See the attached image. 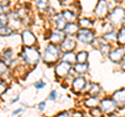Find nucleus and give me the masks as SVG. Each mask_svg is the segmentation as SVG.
<instances>
[{
	"mask_svg": "<svg viewBox=\"0 0 125 117\" xmlns=\"http://www.w3.org/2000/svg\"><path fill=\"white\" fill-rule=\"evenodd\" d=\"M75 61H76V56L72 51L66 52V53H64V56H62V62H65V63L72 65V64L75 63Z\"/></svg>",
	"mask_w": 125,
	"mask_h": 117,
	"instance_id": "nucleus-16",
	"label": "nucleus"
},
{
	"mask_svg": "<svg viewBox=\"0 0 125 117\" xmlns=\"http://www.w3.org/2000/svg\"><path fill=\"white\" fill-rule=\"evenodd\" d=\"M22 58L27 64L29 65H36L40 61V53L37 49H33L31 47H24L22 49Z\"/></svg>",
	"mask_w": 125,
	"mask_h": 117,
	"instance_id": "nucleus-1",
	"label": "nucleus"
},
{
	"mask_svg": "<svg viewBox=\"0 0 125 117\" xmlns=\"http://www.w3.org/2000/svg\"><path fill=\"white\" fill-rule=\"evenodd\" d=\"M7 71V65L3 61H0V74H4Z\"/></svg>",
	"mask_w": 125,
	"mask_h": 117,
	"instance_id": "nucleus-32",
	"label": "nucleus"
},
{
	"mask_svg": "<svg viewBox=\"0 0 125 117\" xmlns=\"http://www.w3.org/2000/svg\"><path fill=\"white\" fill-rule=\"evenodd\" d=\"M22 112H23L22 109H18L17 111H15V112L13 113V115H18V114H20V113H22Z\"/></svg>",
	"mask_w": 125,
	"mask_h": 117,
	"instance_id": "nucleus-40",
	"label": "nucleus"
},
{
	"mask_svg": "<svg viewBox=\"0 0 125 117\" xmlns=\"http://www.w3.org/2000/svg\"><path fill=\"white\" fill-rule=\"evenodd\" d=\"M46 86V84L45 83H43L42 81H40V82H38V83L36 84V87L38 88V89H42V88H44Z\"/></svg>",
	"mask_w": 125,
	"mask_h": 117,
	"instance_id": "nucleus-35",
	"label": "nucleus"
},
{
	"mask_svg": "<svg viewBox=\"0 0 125 117\" xmlns=\"http://www.w3.org/2000/svg\"><path fill=\"white\" fill-rule=\"evenodd\" d=\"M74 70L75 72L79 73V74H83L89 70V65L85 63V64H76L74 66Z\"/></svg>",
	"mask_w": 125,
	"mask_h": 117,
	"instance_id": "nucleus-21",
	"label": "nucleus"
},
{
	"mask_svg": "<svg viewBox=\"0 0 125 117\" xmlns=\"http://www.w3.org/2000/svg\"><path fill=\"white\" fill-rule=\"evenodd\" d=\"M112 99L115 101L116 106L124 107L125 106V89H121V90L116 91L113 94Z\"/></svg>",
	"mask_w": 125,
	"mask_h": 117,
	"instance_id": "nucleus-8",
	"label": "nucleus"
},
{
	"mask_svg": "<svg viewBox=\"0 0 125 117\" xmlns=\"http://www.w3.org/2000/svg\"><path fill=\"white\" fill-rule=\"evenodd\" d=\"M125 56V50L124 48H117L115 50L109 52V58H111L112 62H121L123 60V58Z\"/></svg>",
	"mask_w": 125,
	"mask_h": 117,
	"instance_id": "nucleus-10",
	"label": "nucleus"
},
{
	"mask_svg": "<svg viewBox=\"0 0 125 117\" xmlns=\"http://www.w3.org/2000/svg\"><path fill=\"white\" fill-rule=\"evenodd\" d=\"M5 10H7V6H6V5H3V4H1V3H0V15H1V14H4Z\"/></svg>",
	"mask_w": 125,
	"mask_h": 117,
	"instance_id": "nucleus-36",
	"label": "nucleus"
},
{
	"mask_svg": "<svg viewBox=\"0 0 125 117\" xmlns=\"http://www.w3.org/2000/svg\"><path fill=\"white\" fill-rule=\"evenodd\" d=\"M108 117H118V116H116V115H109Z\"/></svg>",
	"mask_w": 125,
	"mask_h": 117,
	"instance_id": "nucleus-41",
	"label": "nucleus"
},
{
	"mask_svg": "<svg viewBox=\"0 0 125 117\" xmlns=\"http://www.w3.org/2000/svg\"><path fill=\"white\" fill-rule=\"evenodd\" d=\"M78 24L80 25L81 28H84V29H89L93 26V21L90 20L88 18H81L78 20Z\"/></svg>",
	"mask_w": 125,
	"mask_h": 117,
	"instance_id": "nucleus-19",
	"label": "nucleus"
},
{
	"mask_svg": "<svg viewBox=\"0 0 125 117\" xmlns=\"http://www.w3.org/2000/svg\"><path fill=\"white\" fill-rule=\"evenodd\" d=\"M100 107H101V111L104 113H113L116 110L117 106L113 99L105 98L100 103Z\"/></svg>",
	"mask_w": 125,
	"mask_h": 117,
	"instance_id": "nucleus-7",
	"label": "nucleus"
},
{
	"mask_svg": "<svg viewBox=\"0 0 125 117\" xmlns=\"http://www.w3.org/2000/svg\"><path fill=\"white\" fill-rule=\"evenodd\" d=\"M9 22H10L13 24V27H19L21 23V19L19 17V15L17 13H10L9 15Z\"/></svg>",
	"mask_w": 125,
	"mask_h": 117,
	"instance_id": "nucleus-15",
	"label": "nucleus"
},
{
	"mask_svg": "<svg viewBox=\"0 0 125 117\" xmlns=\"http://www.w3.org/2000/svg\"><path fill=\"white\" fill-rule=\"evenodd\" d=\"M77 40L83 44H92L95 40V36L92 30L80 28L77 32Z\"/></svg>",
	"mask_w": 125,
	"mask_h": 117,
	"instance_id": "nucleus-3",
	"label": "nucleus"
},
{
	"mask_svg": "<svg viewBox=\"0 0 125 117\" xmlns=\"http://www.w3.org/2000/svg\"><path fill=\"white\" fill-rule=\"evenodd\" d=\"M54 20H55V25H56L58 30L64 29L65 27H66V25H67V22H66L65 19L62 17V15H56L55 18H54Z\"/></svg>",
	"mask_w": 125,
	"mask_h": 117,
	"instance_id": "nucleus-17",
	"label": "nucleus"
},
{
	"mask_svg": "<svg viewBox=\"0 0 125 117\" xmlns=\"http://www.w3.org/2000/svg\"><path fill=\"white\" fill-rule=\"evenodd\" d=\"M22 41L23 44L25 45V47H31L36 44L37 39L33 36V34L29 32V30H24L22 33Z\"/></svg>",
	"mask_w": 125,
	"mask_h": 117,
	"instance_id": "nucleus-5",
	"label": "nucleus"
},
{
	"mask_svg": "<svg viewBox=\"0 0 125 117\" xmlns=\"http://www.w3.org/2000/svg\"><path fill=\"white\" fill-rule=\"evenodd\" d=\"M89 54L87 51H80L76 54V61L78 62V64H85L87 63Z\"/></svg>",
	"mask_w": 125,
	"mask_h": 117,
	"instance_id": "nucleus-20",
	"label": "nucleus"
},
{
	"mask_svg": "<svg viewBox=\"0 0 125 117\" xmlns=\"http://www.w3.org/2000/svg\"><path fill=\"white\" fill-rule=\"evenodd\" d=\"M56 91H52L51 93H50V99H52V100H55L56 99Z\"/></svg>",
	"mask_w": 125,
	"mask_h": 117,
	"instance_id": "nucleus-37",
	"label": "nucleus"
},
{
	"mask_svg": "<svg viewBox=\"0 0 125 117\" xmlns=\"http://www.w3.org/2000/svg\"><path fill=\"white\" fill-rule=\"evenodd\" d=\"M3 62L7 65V64H10V63H13L11 62V60H13V57H14V53L11 50H6V51L3 52Z\"/></svg>",
	"mask_w": 125,
	"mask_h": 117,
	"instance_id": "nucleus-26",
	"label": "nucleus"
},
{
	"mask_svg": "<svg viewBox=\"0 0 125 117\" xmlns=\"http://www.w3.org/2000/svg\"><path fill=\"white\" fill-rule=\"evenodd\" d=\"M108 18H109V21L113 24H115V25L121 24L125 20V10L122 9V7H116L109 14Z\"/></svg>",
	"mask_w": 125,
	"mask_h": 117,
	"instance_id": "nucleus-4",
	"label": "nucleus"
},
{
	"mask_svg": "<svg viewBox=\"0 0 125 117\" xmlns=\"http://www.w3.org/2000/svg\"><path fill=\"white\" fill-rule=\"evenodd\" d=\"M91 115L93 117H101L102 116V111H101L100 109L94 108L93 110H91Z\"/></svg>",
	"mask_w": 125,
	"mask_h": 117,
	"instance_id": "nucleus-31",
	"label": "nucleus"
},
{
	"mask_svg": "<svg viewBox=\"0 0 125 117\" xmlns=\"http://www.w3.org/2000/svg\"><path fill=\"white\" fill-rule=\"evenodd\" d=\"M117 41L120 45H125V26L119 30L118 35H117Z\"/></svg>",
	"mask_w": 125,
	"mask_h": 117,
	"instance_id": "nucleus-25",
	"label": "nucleus"
},
{
	"mask_svg": "<svg viewBox=\"0 0 125 117\" xmlns=\"http://www.w3.org/2000/svg\"><path fill=\"white\" fill-rule=\"evenodd\" d=\"M48 5H49V2L48 1H38L37 2V6L40 11H46L48 9Z\"/></svg>",
	"mask_w": 125,
	"mask_h": 117,
	"instance_id": "nucleus-29",
	"label": "nucleus"
},
{
	"mask_svg": "<svg viewBox=\"0 0 125 117\" xmlns=\"http://www.w3.org/2000/svg\"><path fill=\"white\" fill-rule=\"evenodd\" d=\"M121 68H122L124 71H125V56H124V58H123V60L121 61Z\"/></svg>",
	"mask_w": 125,
	"mask_h": 117,
	"instance_id": "nucleus-39",
	"label": "nucleus"
},
{
	"mask_svg": "<svg viewBox=\"0 0 125 117\" xmlns=\"http://www.w3.org/2000/svg\"><path fill=\"white\" fill-rule=\"evenodd\" d=\"M85 85H87V83H85L84 77H83V76L76 77V79L74 80L73 84H72L73 91H75V92H80V91H83V89L85 88Z\"/></svg>",
	"mask_w": 125,
	"mask_h": 117,
	"instance_id": "nucleus-12",
	"label": "nucleus"
},
{
	"mask_svg": "<svg viewBox=\"0 0 125 117\" xmlns=\"http://www.w3.org/2000/svg\"><path fill=\"white\" fill-rule=\"evenodd\" d=\"M11 32L13 30L10 26H0V36H10Z\"/></svg>",
	"mask_w": 125,
	"mask_h": 117,
	"instance_id": "nucleus-28",
	"label": "nucleus"
},
{
	"mask_svg": "<svg viewBox=\"0 0 125 117\" xmlns=\"http://www.w3.org/2000/svg\"><path fill=\"white\" fill-rule=\"evenodd\" d=\"M62 17L65 19L66 22H69V23H72V21H74V19H75V15H74L71 11L69 10H65L62 12Z\"/></svg>",
	"mask_w": 125,
	"mask_h": 117,
	"instance_id": "nucleus-18",
	"label": "nucleus"
},
{
	"mask_svg": "<svg viewBox=\"0 0 125 117\" xmlns=\"http://www.w3.org/2000/svg\"><path fill=\"white\" fill-rule=\"evenodd\" d=\"M65 33L61 32V30H56V32H53L50 36V41L52 42V44H62V41L65 40Z\"/></svg>",
	"mask_w": 125,
	"mask_h": 117,
	"instance_id": "nucleus-13",
	"label": "nucleus"
},
{
	"mask_svg": "<svg viewBox=\"0 0 125 117\" xmlns=\"http://www.w3.org/2000/svg\"><path fill=\"white\" fill-rule=\"evenodd\" d=\"M45 107H46V103H45V101H44V103H41L40 105H39V110H40V111H43Z\"/></svg>",
	"mask_w": 125,
	"mask_h": 117,
	"instance_id": "nucleus-38",
	"label": "nucleus"
},
{
	"mask_svg": "<svg viewBox=\"0 0 125 117\" xmlns=\"http://www.w3.org/2000/svg\"><path fill=\"white\" fill-rule=\"evenodd\" d=\"M99 105V100L97 97L95 96H92V97H90V98H88L87 100H85V106L87 107H90V108H96L97 106Z\"/></svg>",
	"mask_w": 125,
	"mask_h": 117,
	"instance_id": "nucleus-23",
	"label": "nucleus"
},
{
	"mask_svg": "<svg viewBox=\"0 0 125 117\" xmlns=\"http://www.w3.org/2000/svg\"><path fill=\"white\" fill-rule=\"evenodd\" d=\"M56 117H71V114H70L69 112L65 111V112H62L58 115H56Z\"/></svg>",
	"mask_w": 125,
	"mask_h": 117,
	"instance_id": "nucleus-34",
	"label": "nucleus"
},
{
	"mask_svg": "<svg viewBox=\"0 0 125 117\" xmlns=\"http://www.w3.org/2000/svg\"><path fill=\"white\" fill-rule=\"evenodd\" d=\"M107 12H108L107 3L105 1H99L98 3H97L96 7H95L94 14H95L98 18H103L107 15Z\"/></svg>",
	"mask_w": 125,
	"mask_h": 117,
	"instance_id": "nucleus-6",
	"label": "nucleus"
},
{
	"mask_svg": "<svg viewBox=\"0 0 125 117\" xmlns=\"http://www.w3.org/2000/svg\"><path fill=\"white\" fill-rule=\"evenodd\" d=\"M70 69H71V65L68 63H65V62H62L61 64H58L56 66L55 73L58 77H65L70 72Z\"/></svg>",
	"mask_w": 125,
	"mask_h": 117,
	"instance_id": "nucleus-9",
	"label": "nucleus"
},
{
	"mask_svg": "<svg viewBox=\"0 0 125 117\" xmlns=\"http://www.w3.org/2000/svg\"><path fill=\"white\" fill-rule=\"evenodd\" d=\"M78 26L77 24H75V23H67V25H66V27L64 28V33L66 35H68V36H71V35H74V34H77L78 32Z\"/></svg>",
	"mask_w": 125,
	"mask_h": 117,
	"instance_id": "nucleus-14",
	"label": "nucleus"
},
{
	"mask_svg": "<svg viewBox=\"0 0 125 117\" xmlns=\"http://www.w3.org/2000/svg\"><path fill=\"white\" fill-rule=\"evenodd\" d=\"M98 48L101 51V53L104 54V56L105 54H109V52H111V45L106 42H101L98 46Z\"/></svg>",
	"mask_w": 125,
	"mask_h": 117,
	"instance_id": "nucleus-22",
	"label": "nucleus"
},
{
	"mask_svg": "<svg viewBox=\"0 0 125 117\" xmlns=\"http://www.w3.org/2000/svg\"><path fill=\"white\" fill-rule=\"evenodd\" d=\"M58 57H60V49L54 44L50 43L45 49V53H44V61L47 64H52L54 62L57 61Z\"/></svg>",
	"mask_w": 125,
	"mask_h": 117,
	"instance_id": "nucleus-2",
	"label": "nucleus"
},
{
	"mask_svg": "<svg viewBox=\"0 0 125 117\" xmlns=\"http://www.w3.org/2000/svg\"><path fill=\"white\" fill-rule=\"evenodd\" d=\"M100 91H101V88H100V86L98 84H92L91 88H90V90H89V93L91 95L95 96V95L100 94Z\"/></svg>",
	"mask_w": 125,
	"mask_h": 117,
	"instance_id": "nucleus-27",
	"label": "nucleus"
},
{
	"mask_svg": "<svg viewBox=\"0 0 125 117\" xmlns=\"http://www.w3.org/2000/svg\"><path fill=\"white\" fill-rule=\"evenodd\" d=\"M9 23V16L6 14L0 15V26H5Z\"/></svg>",
	"mask_w": 125,
	"mask_h": 117,
	"instance_id": "nucleus-30",
	"label": "nucleus"
},
{
	"mask_svg": "<svg viewBox=\"0 0 125 117\" xmlns=\"http://www.w3.org/2000/svg\"><path fill=\"white\" fill-rule=\"evenodd\" d=\"M6 90V84L3 81H0V94Z\"/></svg>",
	"mask_w": 125,
	"mask_h": 117,
	"instance_id": "nucleus-33",
	"label": "nucleus"
},
{
	"mask_svg": "<svg viewBox=\"0 0 125 117\" xmlns=\"http://www.w3.org/2000/svg\"><path fill=\"white\" fill-rule=\"evenodd\" d=\"M75 42H74L71 38H66L64 41H62V43L61 44V49L64 51L65 53L66 52H71L72 50L75 48Z\"/></svg>",
	"mask_w": 125,
	"mask_h": 117,
	"instance_id": "nucleus-11",
	"label": "nucleus"
},
{
	"mask_svg": "<svg viewBox=\"0 0 125 117\" xmlns=\"http://www.w3.org/2000/svg\"><path fill=\"white\" fill-rule=\"evenodd\" d=\"M103 39L106 41V43L107 42H109V43L116 42L117 41V35L115 32H108V33L103 35Z\"/></svg>",
	"mask_w": 125,
	"mask_h": 117,
	"instance_id": "nucleus-24",
	"label": "nucleus"
}]
</instances>
